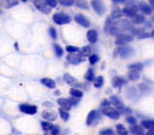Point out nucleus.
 <instances>
[{"label":"nucleus","instance_id":"nucleus-1","mask_svg":"<svg viewBox=\"0 0 154 135\" xmlns=\"http://www.w3.org/2000/svg\"><path fill=\"white\" fill-rule=\"evenodd\" d=\"M132 27H134V23L131 20H129V19H122V18L114 19L107 34L113 35V36H117L120 33H124L126 30H131Z\"/></svg>","mask_w":154,"mask_h":135},{"label":"nucleus","instance_id":"nucleus-2","mask_svg":"<svg viewBox=\"0 0 154 135\" xmlns=\"http://www.w3.org/2000/svg\"><path fill=\"white\" fill-rule=\"evenodd\" d=\"M135 54V51L132 47L125 45V46H118L114 51V55H119L122 59H129Z\"/></svg>","mask_w":154,"mask_h":135},{"label":"nucleus","instance_id":"nucleus-3","mask_svg":"<svg viewBox=\"0 0 154 135\" xmlns=\"http://www.w3.org/2000/svg\"><path fill=\"white\" fill-rule=\"evenodd\" d=\"M100 111L103 116H107L108 118L111 119H118L120 117V112L119 110H117L116 107H112V106H105V107H101L100 106Z\"/></svg>","mask_w":154,"mask_h":135},{"label":"nucleus","instance_id":"nucleus-4","mask_svg":"<svg viewBox=\"0 0 154 135\" xmlns=\"http://www.w3.org/2000/svg\"><path fill=\"white\" fill-rule=\"evenodd\" d=\"M134 40V35L132 34H128V33H120L116 36V45L117 46H125L129 45L131 41Z\"/></svg>","mask_w":154,"mask_h":135},{"label":"nucleus","instance_id":"nucleus-5","mask_svg":"<svg viewBox=\"0 0 154 135\" xmlns=\"http://www.w3.org/2000/svg\"><path fill=\"white\" fill-rule=\"evenodd\" d=\"M52 19H53V22H54L55 24H58V25L69 24V23L71 22V17H70L69 14L64 13V12H57V13H54L53 17H52Z\"/></svg>","mask_w":154,"mask_h":135},{"label":"nucleus","instance_id":"nucleus-6","mask_svg":"<svg viewBox=\"0 0 154 135\" xmlns=\"http://www.w3.org/2000/svg\"><path fill=\"white\" fill-rule=\"evenodd\" d=\"M100 115H101V111H100V110H91V111L88 113V116H87L85 124H87L88 127H91V125L96 124V123L100 121V118H101Z\"/></svg>","mask_w":154,"mask_h":135},{"label":"nucleus","instance_id":"nucleus-7","mask_svg":"<svg viewBox=\"0 0 154 135\" xmlns=\"http://www.w3.org/2000/svg\"><path fill=\"white\" fill-rule=\"evenodd\" d=\"M66 60H67V63H70V64H72V65H78V64L83 63L84 57H83L79 52H76V53H69Z\"/></svg>","mask_w":154,"mask_h":135},{"label":"nucleus","instance_id":"nucleus-8","mask_svg":"<svg viewBox=\"0 0 154 135\" xmlns=\"http://www.w3.org/2000/svg\"><path fill=\"white\" fill-rule=\"evenodd\" d=\"M140 94H141V93H140L138 88H136V87H134V86L128 87L126 90H125V95H126V98H128L129 100H132V101L137 100L138 96H140Z\"/></svg>","mask_w":154,"mask_h":135},{"label":"nucleus","instance_id":"nucleus-9","mask_svg":"<svg viewBox=\"0 0 154 135\" xmlns=\"http://www.w3.org/2000/svg\"><path fill=\"white\" fill-rule=\"evenodd\" d=\"M90 5H91L93 10H94L99 16H102V14L105 13V11H106V7H105V5H103V2H102L101 0H91Z\"/></svg>","mask_w":154,"mask_h":135},{"label":"nucleus","instance_id":"nucleus-10","mask_svg":"<svg viewBox=\"0 0 154 135\" xmlns=\"http://www.w3.org/2000/svg\"><path fill=\"white\" fill-rule=\"evenodd\" d=\"M73 19H75V22H76L77 24H79V25L83 27V28H89V27H90V22H89V19H88L84 14H82V13H77V14H75Z\"/></svg>","mask_w":154,"mask_h":135},{"label":"nucleus","instance_id":"nucleus-11","mask_svg":"<svg viewBox=\"0 0 154 135\" xmlns=\"http://www.w3.org/2000/svg\"><path fill=\"white\" fill-rule=\"evenodd\" d=\"M138 10L141 13H143L144 16H150L153 13V7L149 5V2H144V1H140L138 2Z\"/></svg>","mask_w":154,"mask_h":135},{"label":"nucleus","instance_id":"nucleus-12","mask_svg":"<svg viewBox=\"0 0 154 135\" xmlns=\"http://www.w3.org/2000/svg\"><path fill=\"white\" fill-rule=\"evenodd\" d=\"M34 4H35V6H36V8L40 10L41 12H43V13H46V14H48V13L51 12V7L47 5L46 0H34Z\"/></svg>","mask_w":154,"mask_h":135},{"label":"nucleus","instance_id":"nucleus-13","mask_svg":"<svg viewBox=\"0 0 154 135\" xmlns=\"http://www.w3.org/2000/svg\"><path fill=\"white\" fill-rule=\"evenodd\" d=\"M19 110L26 115H35L37 112V107L35 105H29V104H20L19 106Z\"/></svg>","mask_w":154,"mask_h":135},{"label":"nucleus","instance_id":"nucleus-14","mask_svg":"<svg viewBox=\"0 0 154 135\" xmlns=\"http://www.w3.org/2000/svg\"><path fill=\"white\" fill-rule=\"evenodd\" d=\"M109 101H111V104L117 108V110H119V112L122 113L123 112V110H124V104H123V101L119 99V96H117V95H112L111 98H109Z\"/></svg>","mask_w":154,"mask_h":135},{"label":"nucleus","instance_id":"nucleus-15","mask_svg":"<svg viewBox=\"0 0 154 135\" xmlns=\"http://www.w3.org/2000/svg\"><path fill=\"white\" fill-rule=\"evenodd\" d=\"M126 83H128V80H125L120 76H114L112 78V87L113 88H120V87L125 86Z\"/></svg>","mask_w":154,"mask_h":135},{"label":"nucleus","instance_id":"nucleus-16","mask_svg":"<svg viewBox=\"0 0 154 135\" xmlns=\"http://www.w3.org/2000/svg\"><path fill=\"white\" fill-rule=\"evenodd\" d=\"M57 102H58V105H59L61 108H64V110H66V111H70V108L72 107V104L70 102V100H69V99H65V98H58Z\"/></svg>","mask_w":154,"mask_h":135},{"label":"nucleus","instance_id":"nucleus-17","mask_svg":"<svg viewBox=\"0 0 154 135\" xmlns=\"http://www.w3.org/2000/svg\"><path fill=\"white\" fill-rule=\"evenodd\" d=\"M87 39H88V41H89L90 43H95V42H97V39H99V34H97V31H96L95 29H90V30H88V31H87Z\"/></svg>","mask_w":154,"mask_h":135},{"label":"nucleus","instance_id":"nucleus-18","mask_svg":"<svg viewBox=\"0 0 154 135\" xmlns=\"http://www.w3.org/2000/svg\"><path fill=\"white\" fill-rule=\"evenodd\" d=\"M42 117H43L46 121L52 122V121H54V119L57 118V112L53 111V110H45V111L42 112Z\"/></svg>","mask_w":154,"mask_h":135},{"label":"nucleus","instance_id":"nucleus-19","mask_svg":"<svg viewBox=\"0 0 154 135\" xmlns=\"http://www.w3.org/2000/svg\"><path fill=\"white\" fill-rule=\"evenodd\" d=\"M129 131L132 134V135H140V134H143L144 133V128L140 124H132V125H130V129H129Z\"/></svg>","mask_w":154,"mask_h":135},{"label":"nucleus","instance_id":"nucleus-20","mask_svg":"<svg viewBox=\"0 0 154 135\" xmlns=\"http://www.w3.org/2000/svg\"><path fill=\"white\" fill-rule=\"evenodd\" d=\"M131 22H132L134 24H142V23H144V22H146V17H144V14H143V13L137 12L135 16H132V17H131Z\"/></svg>","mask_w":154,"mask_h":135},{"label":"nucleus","instance_id":"nucleus-21","mask_svg":"<svg viewBox=\"0 0 154 135\" xmlns=\"http://www.w3.org/2000/svg\"><path fill=\"white\" fill-rule=\"evenodd\" d=\"M140 71H137V70H131V69H129V71H128V80L129 81H138L140 80Z\"/></svg>","mask_w":154,"mask_h":135},{"label":"nucleus","instance_id":"nucleus-22","mask_svg":"<svg viewBox=\"0 0 154 135\" xmlns=\"http://www.w3.org/2000/svg\"><path fill=\"white\" fill-rule=\"evenodd\" d=\"M64 81H65L67 84H70V86H73V87H76V86H79V83H77L76 78H75V77H72L70 74H65V75H64Z\"/></svg>","mask_w":154,"mask_h":135},{"label":"nucleus","instance_id":"nucleus-23","mask_svg":"<svg viewBox=\"0 0 154 135\" xmlns=\"http://www.w3.org/2000/svg\"><path fill=\"white\" fill-rule=\"evenodd\" d=\"M41 83H42L43 86H46L47 88H49V89H54V88H55V82H54V80H52V78L45 77V78L41 80Z\"/></svg>","mask_w":154,"mask_h":135},{"label":"nucleus","instance_id":"nucleus-24","mask_svg":"<svg viewBox=\"0 0 154 135\" xmlns=\"http://www.w3.org/2000/svg\"><path fill=\"white\" fill-rule=\"evenodd\" d=\"M116 131H117V135H129V130L123 125V124H120V123H118L117 125H116Z\"/></svg>","mask_w":154,"mask_h":135},{"label":"nucleus","instance_id":"nucleus-25","mask_svg":"<svg viewBox=\"0 0 154 135\" xmlns=\"http://www.w3.org/2000/svg\"><path fill=\"white\" fill-rule=\"evenodd\" d=\"M141 125H142L144 129H147V130L154 129V119H143V121L141 122Z\"/></svg>","mask_w":154,"mask_h":135},{"label":"nucleus","instance_id":"nucleus-26","mask_svg":"<svg viewBox=\"0 0 154 135\" xmlns=\"http://www.w3.org/2000/svg\"><path fill=\"white\" fill-rule=\"evenodd\" d=\"M124 16V13H123V10L122 8H114V10H112V12H111V17L113 18V19H119V18H122Z\"/></svg>","mask_w":154,"mask_h":135},{"label":"nucleus","instance_id":"nucleus-27","mask_svg":"<svg viewBox=\"0 0 154 135\" xmlns=\"http://www.w3.org/2000/svg\"><path fill=\"white\" fill-rule=\"evenodd\" d=\"M143 68H144V64H143V63H132V64H130V65L128 66V69L137 70V71H140V72L143 70Z\"/></svg>","mask_w":154,"mask_h":135},{"label":"nucleus","instance_id":"nucleus-28","mask_svg":"<svg viewBox=\"0 0 154 135\" xmlns=\"http://www.w3.org/2000/svg\"><path fill=\"white\" fill-rule=\"evenodd\" d=\"M84 78H85V81H88V82H93V81H94L95 75H94V70H93L91 68L87 70V72H85V75H84Z\"/></svg>","mask_w":154,"mask_h":135},{"label":"nucleus","instance_id":"nucleus-29","mask_svg":"<svg viewBox=\"0 0 154 135\" xmlns=\"http://www.w3.org/2000/svg\"><path fill=\"white\" fill-rule=\"evenodd\" d=\"M70 95L81 99V98L83 96V92H82L81 89H78V88H71V89H70Z\"/></svg>","mask_w":154,"mask_h":135},{"label":"nucleus","instance_id":"nucleus-30","mask_svg":"<svg viewBox=\"0 0 154 135\" xmlns=\"http://www.w3.org/2000/svg\"><path fill=\"white\" fill-rule=\"evenodd\" d=\"M75 5L78 8H83V10H88L89 8V5H88L87 0H75Z\"/></svg>","mask_w":154,"mask_h":135},{"label":"nucleus","instance_id":"nucleus-31","mask_svg":"<svg viewBox=\"0 0 154 135\" xmlns=\"http://www.w3.org/2000/svg\"><path fill=\"white\" fill-rule=\"evenodd\" d=\"M93 83H94V87H95V88H101V87L103 86V77H102V76H97V77L95 76Z\"/></svg>","mask_w":154,"mask_h":135},{"label":"nucleus","instance_id":"nucleus-32","mask_svg":"<svg viewBox=\"0 0 154 135\" xmlns=\"http://www.w3.org/2000/svg\"><path fill=\"white\" fill-rule=\"evenodd\" d=\"M137 88H138V90H140L141 94H146V93H149L150 92V87L148 84H146V83H140Z\"/></svg>","mask_w":154,"mask_h":135},{"label":"nucleus","instance_id":"nucleus-33","mask_svg":"<svg viewBox=\"0 0 154 135\" xmlns=\"http://www.w3.org/2000/svg\"><path fill=\"white\" fill-rule=\"evenodd\" d=\"M59 116H60V118L64 121V122H66V121H69V118H70V115H69V111H66V110H64V108H59Z\"/></svg>","mask_w":154,"mask_h":135},{"label":"nucleus","instance_id":"nucleus-34","mask_svg":"<svg viewBox=\"0 0 154 135\" xmlns=\"http://www.w3.org/2000/svg\"><path fill=\"white\" fill-rule=\"evenodd\" d=\"M41 128L43 131H51V129L53 128V124L49 121H43L41 122Z\"/></svg>","mask_w":154,"mask_h":135},{"label":"nucleus","instance_id":"nucleus-35","mask_svg":"<svg viewBox=\"0 0 154 135\" xmlns=\"http://www.w3.org/2000/svg\"><path fill=\"white\" fill-rule=\"evenodd\" d=\"M99 135H117V133L112 128H103L99 131Z\"/></svg>","mask_w":154,"mask_h":135},{"label":"nucleus","instance_id":"nucleus-36","mask_svg":"<svg viewBox=\"0 0 154 135\" xmlns=\"http://www.w3.org/2000/svg\"><path fill=\"white\" fill-rule=\"evenodd\" d=\"M53 49H54L55 55H57V57H59V58H60V57L63 55V53H64V49H63L58 43H54V45H53Z\"/></svg>","mask_w":154,"mask_h":135},{"label":"nucleus","instance_id":"nucleus-37","mask_svg":"<svg viewBox=\"0 0 154 135\" xmlns=\"http://www.w3.org/2000/svg\"><path fill=\"white\" fill-rule=\"evenodd\" d=\"M91 48L89 47V46H84V47H82L81 49H79V53L83 55V57H89L91 53Z\"/></svg>","mask_w":154,"mask_h":135},{"label":"nucleus","instance_id":"nucleus-38","mask_svg":"<svg viewBox=\"0 0 154 135\" xmlns=\"http://www.w3.org/2000/svg\"><path fill=\"white\" fill-rule=\"evenodd\" d=\"M125 121H126V123H128V124H130V125H132V124H136V123H137L136 117H135V116H132L131 113H130V115H126Z\"/></svg>","mask_w":154,"mask_h":135},{"label":"nucleus","instance_id":"nucleus-39","mask_svg":"<svg viewBox=\"0 0 154 135\" xmlns=\"http://www.w3.org/2000/svg\"><path fill=\"white\" fill-rule=\"evenodd\" d=\"M2 2H4V6H5V7H7V8L13 7V6H16V5L18 4V1H17V0H4Z\"/></svg>","mask_w":154,"mask_h":135},{"label":"nucleus","instance_id":"nucleus-40","mask_svg":"<svg viewBox=\"0 0 154 135\" xmlns=\"http://www.w3.org/2000/svg\"><path fill=\"white\" fill-rule=\"evenodd\" d=\"M65 49H66L67 53H76V52H79V48H78V47L71 46V45H67V46L65 47Z\"/></svg>","mask_w":154,"mask_h":135},{"label":"nucleus","instance_id":"nucleus-41","mask_svg":"<svg viewBox=\"0 0 154 135\" xmlns=\"http://www.w3.org/2000/svg\"><path fill=\"white\" fill-rule=\"evenodd\" d=\"M88 60H89V63H90L91 65H94V64H96V63L99 61V55H97V54H90V55L88 57Z\"/></svg>","mask_w":154,"mask_h":135},{"label":"nucleus","instance_id":"nucleus-42","mask_svg":"<svg viewBox=\"0 0 154 135\" xmlns=\"http://www.w3.org/2000/svg\"><path fill=\"white\" fill-rule=\"evenodd\" d=\"M58 1L63 6H72L75 4V0H58Z\"/></svg>","mask_w":154,"mask_h":135},{"label":"nucleus","instance_id":"nucleus-43","mask_svg":"<svg viewBox=\"0 0 154 135\" xmlns=\"http://www.w3.org/2000/svg\"><path fill=\"white\" fill-rule=\"evenodd\" d=\"M48 33H49V36H51L53 40L57 39V31H55V29H54L53 27H51V28L48 29Z\"/></svg>","mask_w":154,"mask_h":135},{"label":"nucleus","instance_id":"nucleus-44","mask_svg":"<svg viewBox=\"0 0 154 135\" xmlns=\"http://www.w3.org/2000/svg\"><path fill=\"white\" fill-rule=\"evenodd\" d=\"M147 37H152V36H150V33H148V31H146V30H143V31L137 36V39H147Z\"/></svg>","mask_w":154,"mask_h":135},{"label":"nucleus","instance_id":"nucleus-45","mask_svg":"<svg viewBox=\"0 0 154 135\" xmlns=\"http://www.w3.org/2000/svg\"><path fill=\"white\" fill-rule=\"evenodd\" d=\"M52 135H59V133H60V128L58 127V125H53V128L51 129V131H49Z\"/></svg>","mask_w":154,"mask_h":135},{"label":"nucleus","instance_id":"nucleus-46","mask_svg":"<svg viewBox=\"0 0 154 135\" xmlns=\"http://www.w3.org/2000/svg\"><path fill=\"white\" fill-rule=\"evenodd\" d=\"M46 2L51 8H54L57 6V4H58V0H46Z\"/></svg>","mask_w":154,"mask_h":135},{"label":"nucleus","instance_id":"nucleus-47","mask_svg":"<svg viewBox=\"0 0 154 135\" xmlns=\"http://www.w3.org/2000/svg\"><path fill=\"white\" fill-rule=\"evenodd\" d=\"M69 100H70V102L72 104V106H76V105L78 104V101H79V99H78V98H75V96H71Z\"/></svg>","mask_w":154,"mask_h":135},{"label":"nucleus","instance_id":"nucleus-48","mask_svg":"<svg viewBox=\"0 0 154 135\" xmlns=\"http://www.w3.org/2000/svg\"><path fill=\"white\" fill-rule=\"evenodd\" d=\"M100 106H101V107H105V106H111V101H109V100H107V99H103V100L101 101Z\"/></svg>","mask_w":154,"mask_h":135},{"label":"nucleus","instance_id":"nucleus-49","mask_svg":"<svg viewBox=\"0 0 154 135\" xmlns=\"http://www.w3.org/2000/svg\"><path fill=\"white\" fill-rule=\"evenodd\" d=\"M125 1H126V0H112V2H113V4H116V5H119V4H125Z\"/></svg>","mask_w":154,"mask_h":135},{"label":"nucleus","instance_id":"nucleus-50","mask_svg":"<svg viewBox=\"0 0 154 135\" xmlns=\"http://www.w3.org/2000/svg\"><path fill=\"white\" fill-rule=\"evenodd\" d=\"M147 135H154V129H149L148 133H147Z\"/></svg>","mask_w":154,"mask_h":135},{"label":"nucleus","instance_id":"nucleus-51","mask_svg":"<svg viewBox=\"0 0 154 135\" xmlns=\"http://www.w3.org/2000/svg\"><path fill=\"white\" fill-rule=\"evenodd\" d=\"M148 2H149V5H150V6L154 8V0H148Z\"/></svg>","mask_w":154,"mask_h":135},{"label":"nucleus","instance_id":"nucleus-52","mask_svg":"<svg viewBox=\"0 0 154 135\" xmlns=\"http://www.w3.org/2000/svg\"><path fill=\"white\" fill-rule=\"evenodd\" d=\"M43 105H45V106H49V107H51V106H53V104H52V102H43Z\"/></svg>","mask_w":154,"mask_h":135},{"label":"nucleus","instance_id":"nucleus-53","mask_svg":"<svg viewBox=\"0 0 154 135\" xmlns=\"http://www.w3.org/2000/svg\"><path fill=\"white\" fill-rule=\"evenodd\" d=\"M150 36H152V37H154V29L150 31Z\"/></svg>","mask_w":154,"mask_h":135},{"label":"nucleus","instance_id":"nucleus-54","mask_svg":"<svg viewBox=\"0 0 154 135\" xmlns=\"http://www.w3.org/2000/svg\"><path fill=\"white\" fill-rule=\"evenodd\" d=\"M20 1H23V2H25V1H28V0H20Z\"/></svg>","mask_w":154,"mask_h":135},{"label":"nucleus","instance_id":"nucleus-55","mask_svg":"<svg viewBox=\"0 0 154 135\" xmlns=\"http://www.w3.org/2000/svg\"><path fill=\"white\" fill-rule=\"evenodd\" d=\"M140 135H147V134H144V133H143V134H140Z\"/></svg>","mask_w":154,"mask_h":135},{"label":"nucleus","instance_id":"nucleus-56","mask_svg":"<svg viewBox=\"0 0 154 135\" xmlns=\"http://www.w3.org/2000/svg\"><path fill=\"white\" fill-rule=\"evenodd\" d=\"M46 135H52V134H46Z\"/></svg>","mask_w":154,"mask_h":135}]
</instances>
